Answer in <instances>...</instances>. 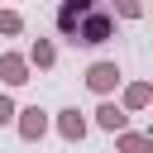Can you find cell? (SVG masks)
<instances>
[{"label": "cell", "instance_id": "1", "mask_svg": "<svg viewBox=\"0 0 153 153\" xmlns=\"http://www.w3.org/2000/svg\"><path fill=\"white\" fill-rule=\"evenodd\" d=\"M110 33H115V19H110L105 10H91V14L81 19V29H76V38H72V43H86V48H96V43H105Z\"/></svg>", "mask_w": 153, "mask_h": 153}, {"label": "cell", "instance_id": "2", "mask_svg": "<svg viewBox=\"0 0 153 153\" xmlns=\"http://www.w3.org/2000/svg\"><path fill=\"white\" fill-rule=\"evenodd\" d=\"M14 124H19V139L24 143H38L48 134V110L43 105H24V110H14Z\"/></svg>", "mask_w": 153, "mask_h": 153}, {"label": "cell", "instance_id": "3", "mask_svg": "<svg viewBox=\"0 0 153 153\" xmlns=\"http://www.w3.org/2000/svg\"><path fill=\"white\" fill-rule=\"evenodd\" d=\"M120 81H124L120 62H91V67H86V86H91L96 96H110V91H115Z\"/></svg>", "mask_w": 153, "mask_h": 153}, {"label": "cell", "instance_id": "4", "mask_svg": "<svg viewBox=\"0 0 153 153\" xmlns=\"http://www.w3.org/2000/svg\"><path fill=\"white\" fill-rule=\"evenodd\" d=\"M91 10H96L91 0H67V5L57 10V29H62L67 38H76V29H81V19H86Z\"/></svg>", "mask_w": 153, "mask_h": 153}, {"label": "cell", "instance_id": "5", "mask_svg": "<svg viewBox=\"0 0 153 153\" xmlns=\"http://www.w3.org/2000/svg\"><path fill=\"white\" fill-rule=\"evenodd\" d=\"M86 129H91V124H86V115H81L76 105L57 110V134H62L67 143H81V139H86Z\"/></svg>", "mask_w": 153, "mask_h": 153}, {"label": "cell", "instance_id": "6", "mask_svg": "<svg viewBox=\"0 0 153 153\" xmlns=\"http://www.w3.org/2000/svg\"><path fill=\"white\" fill-rule=\"evenodd\" d=\"M0 81H5V86H24V81H33L24 53H0Z\"/></svg>", "mask_w": 153, "mask_h": 153}, {"label": "cell", "instance_id": "7", "mask_svg": "<svg viewBox=\"0 0 153 153\" xmlns=\"http://www.w3.org/2000/svg\"><path fill=\"white\" fill-rule=\"evenodd\" d=\"M96 124H100L105 134H124V129H129V115H124L115 100H100V105H96Z\"/></svg>", "mask_w": 153, "mask_h": 153}, {"label": "cell", "instance_id": "8", "mask_svg": "<svg viewBox=\"0 0 153 153\" xmlns=\"http://www.w3.org/2000/svg\"><path fill=\"white\" fill-rule=\"evenodd\" d=\"M24 62H29V72H33V67H38V72H48V67L57 62V48H53L48 38H33V48H29V57H24Z\"/></svg>", "mask_w": 153, "mask_h": 153}, {"label": "cell", "instance_id": "9", "mask_svg": "<svg viewBox=\"0 0 153 153\" xmlns=\"http://www.w3.org/2000/svg\"><path fill=\"white\" fill-rule=\"evenodd\" d=\"M148 100H153V86H148V81H129V86H124V105H120V110H124V115H134V110H143Z\"/></svg>", "mask_w": 153, "mask_h": 153}, {"label": "cell", "instance_id": "10", "mask_svg": "<svg viewBox=\"0 0 153 153\" xmlns=\"http://www.w3.org/2000/svg\"><path fill=\"white\" fill-rule=\"evenodd\" d=\"M115 153H153V139H148V134L124 129V134H115Z\"/></svg>", "mask_w": 153, "mask_h": 153}, {"label": "cell", "instance_id": "11", "mask_svg": "<svg viewBox=\"0 0 153 153\" xmlns=\"http://www.w3.org/2000/svg\"><path fill=\"white\" fill-rule=\"evenodd\" d=\"M24 29V14L19 10H0V33H19Z\"/></svg>", "mask_w": 153, "mask_h": 153}, {"label": "cell", "instance_id": "12", "mask_svg": "<svg viewBox=\"0 0 153 153\" xmlns=\"http://www.w3.org/2000/svg\"><path fill=\"white\" fill-rule=\"evenodd\" d=\"M0 124H14V100L0 91Z\"/></svg>", "mask_w": 153, "mask_h": 153}]
</instances>
